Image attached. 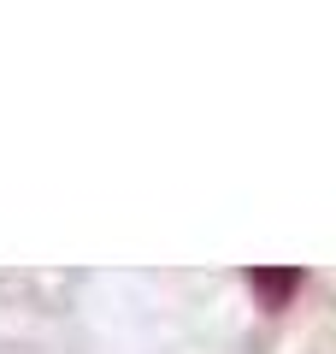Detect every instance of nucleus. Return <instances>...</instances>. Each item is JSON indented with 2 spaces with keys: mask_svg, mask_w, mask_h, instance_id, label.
I'll return each instance as SVG.
<instances>
[{
  "mask_svg": "<svg viewBox=\"0 0 336 354\" xmlns=\"http://www.w3.org/2000/svg\"><path fill=\"white\" fill-rule=\"evenodd\" d=\"M289 283H295V272H254L248 290H265V295H272V307H277V295H283Z\"/></svg>",
  "mask_w": 336,
  "mask_h": 354,
  "instance_id": "obj_1",
  "label": "nucleus"
}]
</instances>
